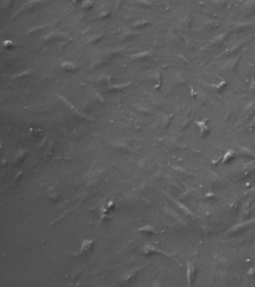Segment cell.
<instances>
[{
    "instance_id": "cell-2",
    "label": "cell",
    "mask_w": 255,
    "mask_h": 287,
    "mask_svg": "<svg viewBox=\"0 0 255 287\" xmlns=\"http://www.w3.org/2000/svg\"><path fill=\"white\" fill-rule=\"evenodd\" d=\"M61 67L63 68L64 70L69 72V73L73 72L76 70V64L73 62H72V61H64V62H63L62 64H61Z\"/></svg>"
},
{
    "instance_id": "cell-4",
    "label": "cell",
    "mask_w": 255,
    "mask_h": 287,
    "mask_svg": "<svg viewBox=\"0 0 255 287\" xmlns=\"http://www.w3.org/2000/svg\"><path fill=\"white\" fill-rule=\"evenodd\" d=\"M30 132H31L32 135H34V137H40V136L43 134V131L41 130V129H39L32 128L30 129Z\"/></svg>"
},
{
    "instance_id": "cell-1",
    "label": "cell",
    "mask_w": 255,
    "mask_h": 287,
    "mask_svg": "<svg viewBox=\"0 0 255 287\" xmlns=\"http://www.w3.org/2000/svg\"><path fill=\"white\" fill-rule=\"evenodd\" d=\"M94 242L92 240H85L82 242L81 249L79 250L80 254H86L91 250V248L93 247Z\"/></svg>"
},
{
    "instance_id": "cell-7",
    "label": "cell",
    "mask_w": 255,
    "mask_h": 287,
    "mask_svg": "<svg viewBox=\"0 0 255 287\" xmlns=\"http://www.w3.org/2000/svg\"><path fill=\"white\" fill-rule=\"evenodd\" d=\"M76 2H83V0H74Z\"/></svg>"
},
{
    "instance_id": "cell-6",
    "label": "cell",
    "mask_w": 255,
    "mask_h": 287,
    "mask_svg": "<svg viewBox=\"0 0 255 287\" xmlns=\"http://www.w3.org/2000/svg\"><path fill=\"white\" fill-rule=\"evenodd\" d=\"M3 44L5 45V46L7 48V49H10V48H11L13 46V42L11 40H5V41H4Z\"/></svg>"
},
{
    "instance_id": "cell-5",
    "label": "cell",
    "mask_w": 255,
    "mask_h": 287,
    "mask_svg": "<svg viewBox=\"0 0 255 287\" xmlns=\"http://www.w3.org/2000/svg\"><path fill=\"white\" fill-rule=\"evenodd\" d=\"M139 231L142 232V233H151L153 232V227H151L150 226H146V227H143L140 228Z\"/></svg>"
},
{
    "instance_id": "cell-3",
    "label": "cell",
    "mask_w": 255,
    "mask_h": 287,
    "mask_svg": "<svg viewBox=\"0 0 255 287\" xmlns=\"http://www.w3.org/2000/svg\"><path fill=\"white\" fill-rule=\"evenodd\" d=\"M94 4L93 0H83L82 2V7L85 9H90L91 8Z\"/></svg>"
}]
</instances>
